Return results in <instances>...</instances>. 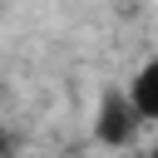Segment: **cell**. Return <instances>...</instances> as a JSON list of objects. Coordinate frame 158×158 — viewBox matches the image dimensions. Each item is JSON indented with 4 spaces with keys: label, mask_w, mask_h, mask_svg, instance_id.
<instances>
[{
    "label": "cell",
    "mask_w": 158,
    "mask_h": 158,
    "mask_svg": "<svg viewBox=\"0 0 158 158\" xmlns=\"http://www.w3.org/2000/svg\"><path fill=\"white\" fill-rule=\"evenodd\" d=\"M0 158H15V138H10V128H0Z\"/></svg>",
    "instance_id": "3957f363"
},
{
    "label": "cell",
    "mask_w": 158,
    "mask_h": 158,
    "mask_svg": "<svg viewBox=\"0 0 158 158\" xmlns=\"http://www.w3.org/2000/svg\"><path fill=\"white\" fill-rule=\"evenodd\" d=\"M138 128H143V118H138L128 89H104V94H99V109H94V143H104V148H128V143L138 138Z\"/></svg>",
    "instance_id": "6da1fadb"
},
{
    "label": "cell",
    "mask_w": 158,
    "mask_h": 158,
    "mask_svg": "<svg viewBox=\"0 0 158 158\" xmlns=\"http://www.w3.org/2000/svg\"><path fill=\"white\" fill-rule=\"evenodd\" d=\"M143 158H158V143H153V148H148V153H143Z\"/></svg>",
    "instance_id": "277c9868"
},
{
    "label": "cell",
    "mask_w": 158,
    "mask_h": 158,
    "mask_svg": "<svg viewBox=\"0 0 158 158\" xmlns=\"http://www.w3.org/2000/svg\"><path fill=\"white\" fill-rule=\"evenodd\" d=\"M128 99H133V109H138L143 123H158V54L143 59V64L133 69V79H128Z\"/></svg>",
    "instance_id": "7a4b0ae2"
}]
</instances>
